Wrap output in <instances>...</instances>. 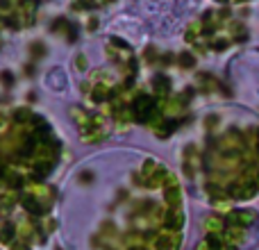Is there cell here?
<instances>
[{"instance_id":"obj_1","label":"cell","mask_w":259,"mask_h":250,"mask_svg":"<svg viewBox=\"0 0 259 250\" xmlns=\"http://www.w3.org/2000/svg\"><path fill=\"white\" fill-rule=\"evenodd\" d=\"M3 159L7 161L3 180L36 178L50 169V161L55 159V146L50 143L48 132L39 130L36 121H32L30 128L12 125L0 132V161Z\"/></svg>"}]
</instances>
